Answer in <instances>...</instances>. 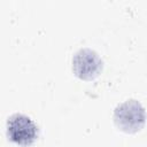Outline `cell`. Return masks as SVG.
I'll return each instance as SVG.
<instances>
[{
	"label": "cell",
	"instance_id": "7a4b0ae2",
	"mask_svg": "<svg viewBox=\"0 0 147 147\" xmlns=\"http://www.w3.org/2000/svg\"><path fill=\"white\" fill-rule=\"evenodd\" d=\"M6 133L11 142L26 147L36 141L38 137V127L29 116L16 113L8 117Z\"/></svg>",
	"mask_w": 147,
	"mask_h": 147
},
{
	"label": "cell",
	"instance_id": "6da1fadb",
	"mask_svg": "<svg viewBox=\"0 0 147 147\" xmlns=\"http://www.w3.org/2000/svg\"><path fill=\"white\" fill-rule=\"evenodd\" d=\"M113 119L118 130L125 133H136L145 125L146 110L140 101L129 99L116 106Z\"/></svg>",
	"mask_w": 147,
	"mask_h": 147
},
{
	"label": "cell",
	"instance_id": "3957f363",
	"mask_svg": "<svg viewBox=\"0 0 147 147\" xmlns=\"http://www.w3.org/2000/svg\"><path fill=\"white\" fill-rule=\"evenodd\" d=\"M102 68V59L91 48H80L72 56V71L79 79L92 80L101 74Z\"/></svg>",
	"mask_w": 147,
	"mask_h": 147
}]
</instances>
